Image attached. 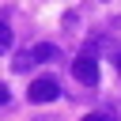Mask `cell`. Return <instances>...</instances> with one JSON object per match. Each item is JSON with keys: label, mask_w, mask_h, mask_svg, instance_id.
Listing matches in <instances>:
<instances>
[{"label": "cell", "mask_w": 121, "mask_h": 121, "mask_svg": "<svg viewBox=\"0 0 121 121\" xmlns=\"http://www.w3.org/2000/svg\"><path fill=\"white\" fill-rule=\"evenodd\" d=\"M72 76L79 79V83H87V87H95L98 83V60H95V53L87 49V53H79L76 60H72Z\"/></svg>", "instance_id": "obj_1"}, {"label": "cell", "mask_w": 121, "mask_h": 121, "mask_svg": "<svg viewBox=\"0 0 121 121\" xmlns=\"http://www.w3.org/2000/svg\"><path fill=\"white\" fill-rule=\"evenodd\" d=\"M57 95H60L57 79H34V83H30V91H26V98H30V102H53Z\"/></svg>", "instance_id": "obj_2"}, {"label": "cell", "mask_w": 121, "mask_h": 121, "mask_svg": "<svg viewBox=\"0 0 121 121\" xmlns=\"http://www.w3.org/2000/svg\"><path fill=\"white\" fill-rule=\"evenodd\" d=\"M30 57H34V64H38V60H57L60 53H57V45L42 42V45H34V49H30Z\"/></svg>", "instance_id": "obj_3"}, {"label": "cell", "mask_w": 121, "mask_h": 121, "mask_svg": "<svg viewBox=\"0 0 121 121\" xmlns=\"http://www.w3.org/2000/svg\"><path fill=\"white\" fill-rule=\"evenodd\" d=\"M30 64H34V57H30V49H23V53H15V60H11V68H15V72H26Z\"/></svg>", "instance_id": "obj_4"}, {"label": "cell", "mask_w": 121, "mask_h": 121, "mask_svg": "<svg viewBox=\"0 0 121 121\" xmlns=\"http://www.w3.org/2000/svg\"><path fill=\"white\" fill-rule=\"evenodd\" d=\"M8 49H11V30L0 23V53H8Z\"/></svg>", "instance_id": "obj_5"}, {"label": "cell", "mask_w": 121, "mask_h": 121, "mask_svg": "<svg viewBox=\"0 0 121 121\" xmlns=\"http://www.w3.org/2000/svg\"><path fill=\"white\" fill-rule=\"evenodd\" d=\"M79 121H113L110 113H87V117H79Z\"/></svg>", "instance_id": "obj_6"}, {"label": "cell", "mask_w": 121, "mask_h": 121, "mask_svg": "<svg viewBox=\"0 0 121 121\" xmlns=\"http://www.w3.org/2000/svg\"><path fill=\"white\" fill-rule=\"evenodd\" d=\"M4 102H8V87L0 83V106H4Z\"/></svg>", "instance_id": "obj_7"}, {"label": "cell", "mask_w": 121, "mask_h": 121, "mask_svg": "<svg viewBox=\"0 0 121 121\" xmlns=\"http://www.w3.org/2000/svg\"><path fill=\"white\" fill-rule=\"evenodd\" d=\"M113 64H117V72H121V53H117V60H113Z\"/></svg>", "instance_id": "obj_8"}]
</instances>
